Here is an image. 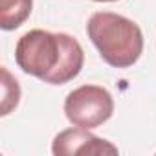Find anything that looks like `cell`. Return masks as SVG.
Segmentation results:
<instances>
[{
	"label": "cell",
	"mask_w": 156,
	"mask_h": 156,
	"mask_svg": "<svg viewBox=\"0 0 156 156\" xmlns=\"http://www.w3.org/2000/svg\"><path fill=\"white\" fill-rule=\"evenodd\" d=\"M15 61L28 75L48 85H66L83 70L85 51L68 33L31 30L19 39Z\"/></svg>",
	"instance_id": "cell-1"
},
{
	"label": "cell",
	"mask_w": 156,
	"mask_h": 156,
	"mask_svg": "<svg viewBox=\"0 0 156 156\" xmlns=\"http://www.w3.org/2000/svg\"><path fill=\"white\" fill-rule=\"evenodd\" d=\"M87 33L101 59L114 68H129L141 57L143 33L134 20L123 15L98 11L88 19Z\"/></svg>",
	"instance_id": "cell-2"
},
{
	"label": "cell",
	"mask_w": 156,
	"mask_h": 156,
	"mask_svg": "<svg viewBox=\"0 0 156 156\" xmlns=\"http://www.w3.org/2000/svg\"><path fill=\"white\" fill-rule=\"evenodd\" d=\"M64 114L68 121L81 129H98L114 114V99L110 92L98 85H83L72 90L64 99Z\"/></svg>",
	"instance_id": "cell-3"
},
{
	"label": "cell",
	"mask_w": 156,
	"mask_h": 156,
	"mask_svg": "<svg viewBox=\"0 0 156 156\" xmlns=\"http://www.w3.org/2000/svg\"><path fill=\"white\" fill-rule=\"evenodd\" d=\"M51 152L55 156H75V154H118V147L110 141L98 138L88 132V129L75 127L59 132L53 138Z\"/></svg>",
	"instance_id": "cell-4"
},
{
	"label": "cell",
	"mask_w": 156,
	"mask_h": 156,
	"mask_svg": "<svg viewBox=\"0 0 156 156\" xmlns=\"http://www.w3.org/2000/svg\"><path fill=\"white\" fill-rule=\"evenodd\" d=\"M33 0H0V28L11 31L20 28L31 15Z\"/></svg>",
	"instance_id": "cell-5"
},
{
	"label": "cell",
	"mask_w": 156,
	"mask_h": 156,
	"mask_svg": "<svg viewBox=\"0 0 156 156\" xmlns=\"http://www.w3.org/2000/svg\"><path fill=\"white\" fill-rule=\"evenodd\" d=\"M19 101H20V87L17 79L11 77L8 68L2 66V108H0V114L8 116L13 108H17Z\"/></svg>",
	"instance_id": "cell-6"
},
{
	"label": "cell",
	"mask_w": 156,
	"mask_h": 156,
	"mask_svg": "<svg viewBox=\"0 0 156 156\" xmlns=\"http://www.w3.org/2000/svg\"><path fill=\"white\" fill-rule=\"evenodd\" d=\"M94 2H116V0H94Z\"/></svg>",
	"instance_id": "cell-7"
}]
</instances>
